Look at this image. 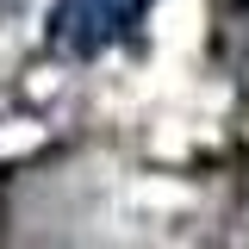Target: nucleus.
I'll return each mask as SVG.
<instances>
[{"instance_id":"f257e3e1","label":"nucleus","mask_w":249,"mask_h":249,"mask_svg":"<svg viewBox=\"0 0 249 249\" xmlns=\"http://www.w3.org/2000/svg\"><path fill=\"white\" fill-rule=\"evenodd\" d=\"M143 13H150V0H56L50 37L62 56H100L143 25Z\"/></svg>"},{"instance_id":"f03ea898","label":"nucleus","mask_w":249,"mask_h":249,"mask_svg":"<svg viewBox=\"0 0 249 249\" xmlns=\"http://www.w3.org/2000/svg\"><path fill=\"white\" fill-rule=\"evenodd\" d=\"M231 6H249V0H231Z\"/></svg>"}]
</instances>
